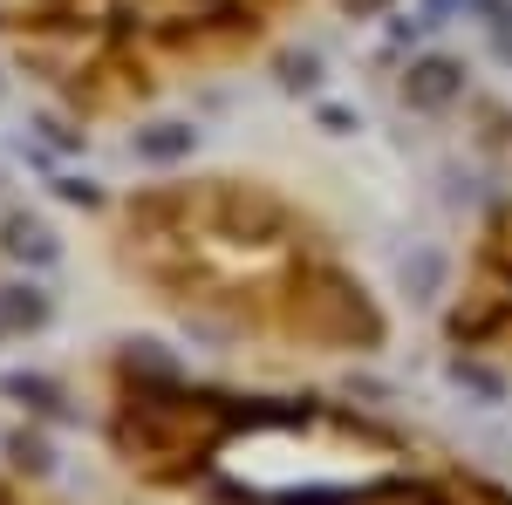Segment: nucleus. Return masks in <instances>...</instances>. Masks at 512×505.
<instances>
[{
	"label": "nucleus",
	"mask_w": 512,
	"mask_h": 505,
	"mask_svg": "<svg viewBox=\"0 0 512 505\" xmlns=\"http://www.w3.org/2000/svg\"><path fill=\"white\" fill-rule=\"evenodd\" d=\"M458 82H465V69H458V62H424V69H417V82H410V103L437 110V103H451V96H458Z\"/></svg>",
	"instance_id": "1"
},
{
	"label": "nucleus",
	"mask_w": 512,
	"mask_h": 505,
	"mask_svg": "<svg viewBox=\"0 0 512 505\" xmlns=\"http://www.w3.org/2000/svg\"><path fill=\"white\" fill-rule=\"evenodd\" d=\"M48 314V301H41L35 287H14V301H7V321H41Z\"/></svg>",
	"instance_id": "3"
},
{
	"label": "nucleus",
	"mask_w": 512,
	"mask_h": 505,
	"mask_svg": "<svg viewBox=\"0 0 512 505\" xmlns=\"http://www.w3.org/2000/svg\"><path fill=\"white\" fill-rule=\"evenodd\" d=\"M137 151L144 157H185L192 151V130H151V137H137Z\"/></svg>",
	"instance_id": "2"
}]
</instances>
